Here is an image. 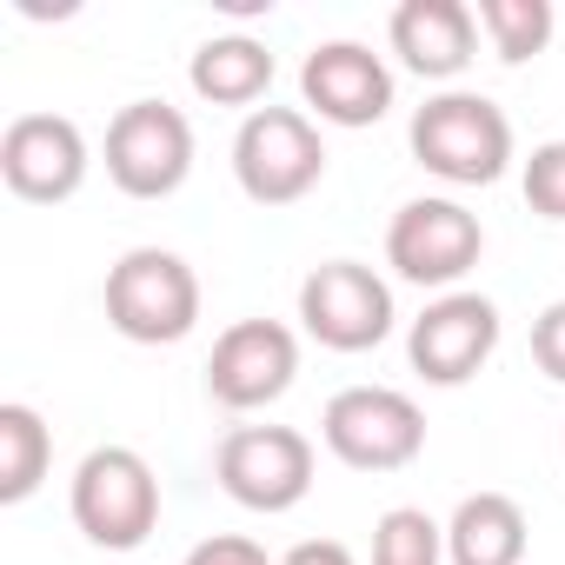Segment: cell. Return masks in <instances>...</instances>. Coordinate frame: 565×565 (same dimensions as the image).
Segmentation results:
<instances>
[{"instance_id": "obj_1", "label": "cell", "mask_w": 565, "mask_h": 565, "mask_svg": "<svg viewBox=\"0 0 565 565\" xmlns=\"http://www.w3.org/2000/svg\"><path fill=\"white\" fill-rule=\"evenodd\" d=\"M406 140H413V160L446 186H492L512 167V120L486 94H459V87L433 94L413 114Z\"/></svg>"}, {"instance_id": "obj_2", "label": "cell", "mask_w": 565, "mask_h": 565, "mask_svg": "<svg viewBox=\"0 0 565 565\" xmlns=\"http://www.w3.org/2000/svg\"><path fill=\"white\" fill-rule=\"evenodd\" d=\"M107 327L134 347H180L200 327V279L167 246H134L107 266Z\"/></svg>"}, {"instance_id": "obj_3", "label": "cell", "mask_w": 565, "mask_h": 565, "mask_svg": "<svg viewBox=\"0 0 565 565\" xmlns=\"http://www.w3.org/2000/svg\"><path fill=\"white\" fill-rule=\"evenodd\" d=\"M233 180L253 206H294L327 180V140L300 107H253L233 134Z\"/></svg>"}, {"instance_id": "obj_4", "label": "cell", "mask_w": 565, "mask_h": 565, "mask_svg": "<svg viewBox=\"0 0 565 565\" xmlns=\"http://www.w3.org/2000/svg\"><path fill=\"white\" fill-rule=\"evenodd\" d=\"M74 525L100 552H134L160 525V479L134 446H94L74 466Z\"/></svg>"}, {"instance_id": "obj_5", "label": "cell", "mask_w": 565, "mask_h": 565, "mask_svg": "<svg viewBox=\"0 0 565 565\" xmlns=\"http://www.w3.org/2000/svg\"><path fill=\"white\" fill-rule=\"evenodd\" d=\"M320 439L353 472H406L426 452V413L399 386H347L327 399Z\"/></svg>"}, {"instance_id": "obj_6", "label": "cell", "mask_w": 565, "mask_h": 565, "mask_svg": "<svg viewBox=\"0 0 565 565\" xmlns=\"http://www.w3.org/2000/svg\"><path fill=\"white\" fill-rule=\"evenodd\" d=\"M486 253V226L472 206L446 200V193H419L393 213L386 226V266L413 287H439V294H459V279L479 266Z\"/></svg>"}, {"instance_id": "obj_7", "label": "cell", "mask_w": 565, "mask_h": 565, "mask_svg": "<svg viewBox=\"0 0 565 565\" xmlns=\"http://www.w3.org/2000/svg\"><path fill=\"white\" fill-rule=\"evenodd\" d=\"M213 479L246 512H294L313 492V439L294 426H233L213 452Z\"/></svg>"}, {"instance_id": "obj_8", "label": "cell", "mask_w": 565, "mask_h": 565, "mask_svg": "<svg viewBox=\"0 0 565 565\" xmlns=\"http://www.w3.org/2000/svg\"><path fill=\"white\" fill-rule=\"evenodd\" d=\"M193 173V127L167 100H127L107 120V180L127 200H167Z\"/></svg>"}, {"instance_id": "obj_9", "label": "cell", "mask_w": 565, "mask_h": 565, "mask_svg": "<svg viewBox=\"0 0 565 565\" xmlns=\"http://www.w3.org/2000/svg\"><path fill=\"white\" fill-rule=\"evenodd\" d=\"M393 287L360 259H327L300 279V327L327 353H373L393 333Z\"/></svg>"}, {"instance_id": "obj_10", "label": "cell", "mask_w": 565, "mask_h": 565, "mask_svg": "<svg viewBox=\"0 0 565 565\" xmlns=\"http://www.w3.org/2000/svg\"><path fill=\"white\" fill-rule=\"evenodd\" d=\"M294 373H300V340H294V327H279V320H233V327L213 340L206 393H213V406H226V413H259V406H273L279 393L294 386Z\"/></svg>"}, {"instance_id": "obj_11", "label": "cell", "mask_w": 565, "mask_h": 565, "mask_svg": "<svg viewBox=\"0 0 565 565\" xmlns=\"http://www.w3.org/2000/svg\"><path fill=\"white\" fill-rule=\"evenodd\" d=\"M492 353H499V307L466 287L439 294L406 333V360L426 386H466Z\"/></svg>"}, {"instance_id": "obj_12", "label": "cell", "mask_w": 565, "mask_h": 565, "mask_svg": "<svg viewBox=\"0 0 565 565\" xmlns=\"http://www.w3.org/2000/svg\"><path fill=\"white\" fill-rule=\"evenodd\" d=\"M0 180L34 206H61L87 186V134L67 114H21L0 134Z\"/></svg>"}, {"instance_id": "obj_13", "label": "cell", "mask_w": 565, "mask_h": 565, "mask_svg": "<svg viewBox=\"0 0 565 565\" xmlns=\"http://www.w3.org/2000/svg\"><path fill=\"white\" fill-rule=\"evenodd\" d=\"M300 100L327 127H380L393 114V67L366 41H320L300 61Z\"/></svg>"}, {"instance_id": "obj_14", "label": "cell", "mask_w": 565, "mask_h": 565, "mask_svg": "<svg viewBox=\"0 0 565 565\" xmlns=\"http://www.w3.org/2000/svg\"><path fill=\"white\" fill-rule=\"evenodd\" d=\"M393 54L419 81H459L479 54V14L466 0H399L393 8Z\"/></svg>"}, {"instance_id": "obj_15", "label": "cell", "mask_w": 565, "mask_h": 565, "mask_svg": "<svg viewBox=\"0 0 565 565\" xmlns=\"http://www.w3.org/2000/svg\"><path fill=\"white\" fill-rule=\"evenodd\" d=\"M532 525L519 512V499L505 492H466L459 512L446 519V558L452 565H525Z\"/></svg>"}, {"instance_id": "obj_16", "label": "cell", "mask_w": 565, "mask_h": 565, "mask_svg": "<svg viewBox=\"0 0 565 565\" xmlns=\"http://www.w3.org/2000/svg\"><path fill=\"white\" fill-rule=\"evenodd\" d=\"M186 81H193V94L213 100V107H253V100L273 87V54H266V41H253V34H213V41L193 47Z\"/></svg>"}, {"instance_id": "obj_17", "label": "cell", "mask_w": 565, "mask_h": 565, "mask_svg": "<svg viewBox=\"0 0 565 565\" xmlns=\"http://www.w3.org/2000/svg\"><path fill=\"white\" fill-rule=\"evenodd\" d=\"M47 466H54V433H47V419H41L34 406L8 399V406H0V505L34 499L41 479H47Z\"/></svg>"}, {"instance_id": "obj_18", "label": "cell", "mask_w": 565, "mask_h": 565, "mask_svg": "<svg viewBox=\"0 0 565 565\" xmlns=\"http://www.w3.org/2000/svg\"><path fill=\"white\" fill-rule=\"evenodd\" d=\"M479 28L492 34V54L505 67H525L552 41V0H479Z\"/></svg>"}, {"instance_id": "obj_19", "label": "cell", "mask_w": 565, "mask_h": 565, "mask_svg": "<svg viewBox=\"0 0 565 565\" xmlns=\"http://www.w3.org/2000/svg\"><path fill=\"white\" fill-rule=\"evenodd\" d=\"M373 565H446V525L419 505H393L373 525Z\"/></svg>"}, {"instance_id": "obj_20", "label": "cell", "mask_w": 565, "mask_h": 565, "mask_svg": "<svg viewBox=\"0 0 565 565\" xmlns=\"http://www.w3.org/2000/svg\"><path fill=\"white\" fill-rule=\"evenodd\" d=\"M519 186H525V206H532L539 220H558V226H565V140L532 147Z\"/></svg>"}, {"instance_id": "obj_21", "label": "cell", "mask_w": 565, "mask_h": 565, "mask_svg": "<svg viewBox=\"0 0 565 565\" xmlns=\"http://www.w3.org/2000/svg\"><path fill=\"white\" fill-rule=\"evenodd\" d=\"M532 366L565 386V300H552V307L532 320Z\"/></svg>"}, {"instance_id": "obj_22", "label": "cell", "mask_w": 565, "mask_h": 565, "mask_svg": "<svg viewBox=\"0 0 565 565\" xmlns=\"http://www.w3.org/2000/svg\"><path fill=\"white\" fill-rule=\"evenodd\" d=\"M180 565H279V558H266V545L259 539H239V532H213V539H200Z\"/></svg>"}, {"instance_id": "obj_23", "label": "cell", "mask_w": 565, "mask_h": 565, "mask_svg": "<svg viewBox=\"0 0 565 565\" xmlns=\"http://www.w3.org/2000/svg\"><path fill=\"white\" fill-rule=\"evenodd\" d=\"M279 565H360V558H353L340 539H300V545H294L287 558H279Z\"/></svg>"}, {"instance_id": "obj_24", "label": "cell", "mask_w": 565, "mask_h": 565, "mask_svg": "<svg viewBox=\"0 0 565 565\" xmlns=\"http://www.w3.org/2000/svg\"><path fill=\"white\" fill-rule=\"evenodd\" d=\"M558 452H565V433H558Z\"/></svg>"}]
</instances>
